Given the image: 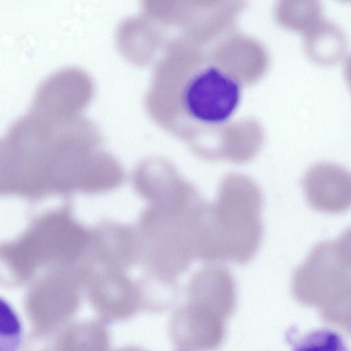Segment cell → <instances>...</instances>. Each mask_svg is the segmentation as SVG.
<instances>
[{"instance_id":"2","label":"cell","mask_w":351,"mask_h":351,"mask_svg":"<svg viewBox=\"0 0 351 351\" xmlns=\"http://www.w3.org/2000/svg\"><path fill=\"white\" fill-rule=\"evenodd\" d=\"M263 197L249 176L230 173L216 200L206 203L197 231L196 258L206 263L245 265L257 253L263 234Z\"/></svg>"},{"instance_id":"16","label":"cell","mask_w":351,"mask_h":351,"mask_svg":"<svg viewBox=\"0 0 351 351\" xmlns=\"http://www.w3.org/2000/svg\"><path fill=\"white\" fill-rule=\"evenodd\" d=\"M322 6L314 0L285 2L279 9V16L285 25L304 33L322 17Z\"/></svg>"},{"instance_id":"7","label":"cell","mask_w":351,"mask_h":351,"mask_svg":"<svg viewBox=\"0 0 351 351\" xmlns=\"http://www.w3.org/2000/svg\"><path fill=\"white\" fill-rule=\"evenodd\" d=\"M93 93L92 78L85 71L64 67L40 82L29 109L57 115L76 114L88 104Z\"/></svg>"},{"instance_id":"9","label":"cell","mask_w":351,"mask_h":351,"mask_svg":"<svg viewBox=\"0 0 351 351\" xmlns=\"http://www.w3.org/2000/svg\"><path fill=\"white\" fill-rule=\"evenodd\" d=\"M302 186L308 203L316 210L337 214L351 208V173L338 165H313L305 173Z\"/></svg>"},{"instance_id":"14","label":"cell","mask_w":351,"mask_h":351,"mask_svg":"<svg viewBox=\"0 0 351 351\" xmlns=\"http://www.w3.org/2000/svg\"><path fill=\"white\" fill-rule=\"evenodd\" d=\"M304 49L308 56L322 64H331L343 56L346 38L335 23L322 18L304 33Z\"/></svg>"},{"instance_id":"1","label":"cell","mask_w":351,"mask_h":351,"mask_svg":"<svg viewBox=\"0 0 351 351\" xmlns=\"http://www.w3.org/2000/svg\"><path fill=\"white\" fill-rule=\"evenodd\" d=\"M102 138L97 126L81 114L56 115L29 109L1 140L5 173H16V193L45 196L72 190L89 191L99 171ZM9 173L6 174L8 175Z\"/></svg>"},{"instance_id":"13","label":"cell","mask_w":351,"mask_h":351,"mask_svg":"<svg viewBox=\"0 0 351 351\" xmlns=\"http://www.w3.org/2000/svg\"><path fill=\"white\" fill-rule=\"evenodd\" d=\"M115 36L117 47L128 60L143 64L149 59L155 37L145 17H125L118 23Z\"/></svg>"},{"instance_id":"21","label":"cell","mask_w":351,"mask_h":351,"mask_svg":"<svg viewBox=\"0 0 351 351\" xmlns=\"http://www.w3.org/2000/svg\"><path fill=\"white\" fill-rule=\"evenodd\" d=\"M113 351H147L145 349L136 346H125L120 347Z\"/></svg>"},{"instance_id":"15","label":"cell","mask_w":351,"mask_h":351,"mask_svg":"<svg viewBox=\"0 0 351 351\" xmlns=\"http://www.w3.org/2000/svg\"><path fill=\"white\" fill-rule=\"evenodd\" d=\"M142 309L161 313L171 308L179 298V288L176 280L166 279L146 274L138 282Z\"/></svg>"},{"instance_id":"10","label":"cell","mask_w":351,"mask_h":351,"mask_svg":"<svg viewBox=\"0 0 351 351\" xmlns=\"http://www.w3.org/2000/svg\"><path fill=\"white\" fill-rule=\"evenodd\" d=\"M224 319L203 308L186 304L172 315L169 325L172 341L191 350L213 351L221 344Z\"/></svg>"},{"instance_id":"19","label":"cell","mask_w":351,"mask_h":351,"mask_svg":"<svg viewBox=\"0 0 351 351\" xmlns=\"http://www.w3.org/2000/svg\"><path fill=\"white\" fill-rule=\"evenodd\" d=\"M60 330L32 328L22 344L21 351H58V339Z\"/></svg>"},{"instance_id":"5","label":"cell","mask_w":351,"mask_h":351,"mask_svg":"<svg viewBox=\"0 0 351 351\" xmlns=\"http://www.w3.org/2000/svg\"><path fill=\"white\" fill-rule=\"evenodd\" d=\"M241 85L228 71L214 64L197 69L182 90L184 110L192 120L219 126L234 115L241 99Z\"/></svg>"},{"instance_id":"8","label":"cell","mask_w":351,"mask_h":351,"mask_svg":"<svg viewBox=\"0 0 351 351\" xmlns=\"http://www.w3.org/2000/svg\"><path fill=\"white\" fill-rule=\"evenodd\" d=\"M118 269L92 273L86 285L91 307L106 322L128 319L142 309L138 282Z\"/></svg>"},{"instance_id":"11","label":"cell","mask_w":351,"mask_h":351,"mask_svg":"<svg viewBox=\"0 0 351 351\" xmlns=\"http://www.w3.org/2000/svg\"><path fill=\"white\" fill-rule=\"evenodd\" d=\"M187 304L206 309L225 319L234 311L237 289L232 273L216 265H207L191 276L186 287Z\"/></svg>"},{"instance_id":"4","label":"cell","mask_w":351,"mask_h":351,"mask_svg":"<svg viewBox=\"0 0 351 351\" xmlns=\"http://www.w3.org/2000/svg\"><path fill=\"white\" fill-rule=\"evenodd\" d=\"M205 205L160 208L148 205L139 221V256L147 274L176 280L196 258L197 224Z\"/></svg>"},{"instance_id":"22","label":"cell","mask_w":351,"mask_h":351,"mask_svg":"<svg viewBox=\"0 0 351 351\" xmlns=\"http://www.w3.org/2000/svg\"><path fill=\"white\" fill-rule=\"evenodd\" d=\"M176 351H193V350L185 349V348H181V349H179V350H178Z\"/></svg>"},{"instance_id":"20","label":"cell","mask_w":351,"mask_h":351,"mask_svg":"<svg viewBox=\"0 0 351 351\" xmlns=\"http://www.w3.org/2000/svg\"><path fill=\"white\" fill-rule=\"evenodd\" d=\"M335 243L339 254L351 263V226L347 228Z\"/></svg>"},{"instance_id":"17","label":"cell","mask_w":351,"mask_h":351,"mask_svg":"<svg viewBox=\"0 0 351 351\" xmlns=\"http://www.w3.org/2000/svg\"><path fill=\"white\" fill-rule=\"evenodd\" d=\"M292 351H349L341 336L328 328L308 332L296 341Z\"/></svg>"},{"instance_id":"18","label":"cell","mask_w":351,"mask_h":351,"mask_svg":"<svg viewBox=\"0 0 351 351\" xmlns=\"http://www.w3.org/2000/svg\"><path fill=\"white\" fill-rule=\"evenodd\" d=\"M21 324L17 314L7 302L1 300V351H17L21 344Z\"/></svg>"},{"instance_id":"6","label":"cell","mask_w":351,"mask_h":351,"mask_svg":"<svg viewBox=\"0 0 351 351\" xmlns=\"http://www.w3.org/2000/svg\"><path fill=\"white\" fill-rule=\"evenodd\" d=\"M79 290L54 274H43L34 280L23 300L32 328L58 330L70 323L80 306Z\"/></svg>"},{"instance_id":"3","label":"cell","mask_w":351,"mask_h":351,"mask_svg":"<svg viewBox=\"0 0 351 351\" xmlns=\"http://www.w3.org/2000/svg\"><path fill=\"white\" fill-rule=\"evenodd\" d=\"M67 211L54 210L38 218L21 238L5 245V285L27 283L43 267L47 273L78 267L73 263L84 250L86 232Z\"/></svg>"},{"instance_id":"12","label":"cell","mask_w":351,"mask_h":351,"mask_svg":"<svg viewBox=\"0 0 351 351\" xmlns=\"http://www.w3.org/2000/svg\"><path fill=\"white\" fill-rule=\"evenodd\" d=\"M106 323L100 318L69 323L59 332L58 351H110Z\"/></svg>"}]
</instances>
